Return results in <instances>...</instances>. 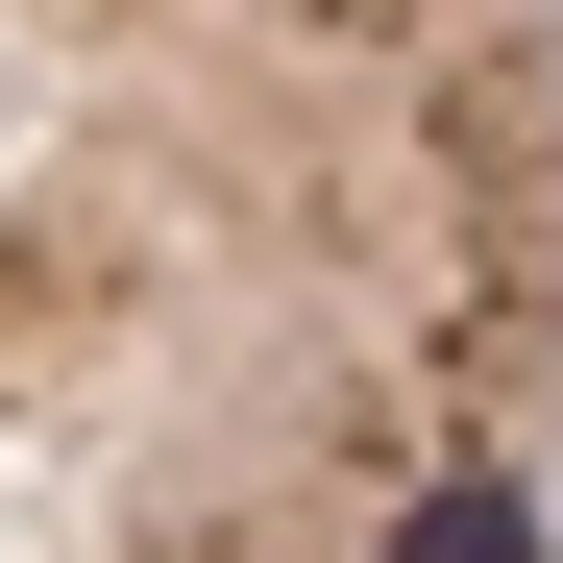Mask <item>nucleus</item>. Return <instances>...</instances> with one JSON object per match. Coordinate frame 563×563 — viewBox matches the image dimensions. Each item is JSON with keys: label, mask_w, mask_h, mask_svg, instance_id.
I'll use <instances>...</instances> for the list:
<instances>
[{"label": "nucleus", "mask_w": 563, "mask_h": 563, "mask_svg": "<svg viewBox=\"0 0 563 563\" xmlns=\"http://www.w3.org/2000/svg\"><path fill=\"white\" fill-rule=\"evenodd\" d=\"M0 563H563V0H0Z\"/></svg>", "instance_id": "f257e3e1"}]
</instances>
